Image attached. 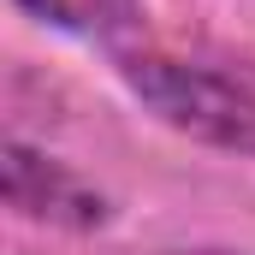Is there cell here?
I'll list each match as a JSON object with an SVG mask.
<instances>
[{
  "mask_svg": "<svg viewBox=\"0 0 255 255\" xmlns=\"http://www.w3.org/2000/svg\"><path fill=\"white\" fill-rule=\"evenodd\" d=\"M6 202L24 220H48V226H71V232H89L107 220V202L83 178H71L60 160L36 154L24 142H6Z\"/></svg>",
  "mask_w": 255,
  "mask_h": 255,
  "instance_id": "obj_2",
  "label": "cell"
},
{
  "mask_svg": "<svg viewBox=\"0 0 255 255\" xmlns=\"http://www.w3.org/2000/svg\"><path fill=\"white\" fill-rule=\"evenodd\" d=\"M18 6H30L36 18H48V24H60V30H83V36H95V30L125 24L136 0H18Z\"/></svg>",
  "mask_w": 255,
  "mask_h": 255,
  "instance_id": "obj_3",
  "label": "cell"
},
{
  "mask_svg": "<svg viewBox=\"0 0 255 255\" xmlns=\"http://www.w3.org/2000/svg\"><path fill=\"white\" fill-rule=\"evenodd\" d=\"M125 83L196 142L255 154V60H196V54H125Z\"/></svg>",
  "mask_w": 255,
  "mask_h": 255,
  "instance_id": "obj_1",
  "label": "cell"
},
{
  "mask_svg": "<svg viewBox=\"0 0 255 255\" xmlns=\"http://www.w3.org/2000/svg\"><path fill=\"white\" fill-rule=\"evenodd\" d=\"M178 255H232V250H178Z\"/></svg>",
  "mask_w": 255,
  "mask_h": 255,
  "instance_id": "obj_4",
  "label": "cell"
}]
</instances>
